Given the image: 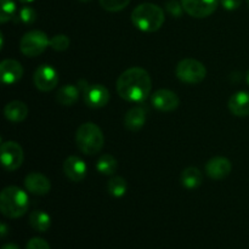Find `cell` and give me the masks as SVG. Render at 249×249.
<instances>
[{
    "instance_id": "cell-1",
    "label": "cell",
    "mask_w": 249,
    "mask_h": 249,
    "mask_svg": "<svg viewBox=\"0 0 249 249\" xmlns=\"http://www.w3.org/2000/svg\"><path fill=\"white\" fill-rule=\"evenodd\" d=\"M117 92L129 102H142L152 89V80L146 70L131 67L124 71L117 79Z\"/></svg>"
},
{
    "instance_id": "cell-2",
    "label": "cell",
    "mask_w": 249,
    "mask_h": 249,
    "mask_svg": "<svg viewBox=\"0 0 249 249\" xmlns=\"http://www.w3.org/2000/svg\"><path fill=\"white\" fill-rule=\"evenodd\" d=\"M164 11L162 7L152 2L140 4L131 12V21L134 26L147 33L158 31L164 23Z\"/></svg>"
},
{
    "instance_id": "cell-3",
    "label": "cell",
    "mask_w": 249,
    "mask_h": 249,
    "mask_svg": "<svg viewBox=\"0 0 249 249\" xmlns=\"http://www.w3.org/2000/svg\"><path fill=\"white\" fill-rule=\"evenodd\" d=\"M28 207V196L19 187L7 186L0 194V211L6 218L17 219L24 215Z\"/></svg>"
},
{
    "instance_id": "cell-4",
    "label": "cell",
    "mask_w": 249,
    "mask_h": 249,
    "mask_svg": "<svg viewBox=\"0 0 249 249\" xmlns=\"http://www.w3.org/2000/svg\"><path fill=\"white\" fill-rule=\"evenodd\" d=\"M75 143L83 153L94 156L102 150L105 136L100 126L88 122L82 124L75 133Z\"/></svg>"
},
{
    "instance_id": "cell-5",
    "label": "cell",
    "mask_w": 249,
    "mask_h": 249,
    "mask_svg": "<svg viewBox=\"0 0 249 249\" xmlns=\"http://www.w3.org/2000/svg\"><path fill=\"white\" fill-rule=\"evenodd\" d=\"M178 79L186 84H198L203 82L207 75L204 65L195 58H185L180 61L175 70Z\"/></svg>"
},
{
    "instance_id": "cell-6",
    "label": "cell",
    "mask_w": 249,
    "mask_h": 249,
    "mask_svg": "<svg viewBox=\"0 0 249 249\" xmlns=\"http://www.w3.org/2000/svg\"><path fill=\"white\" fill-rule=\"evenodd\" d=\"M50 45V39L44 32L31 31L22 36L19 41V49L22 53L28 57H36L43 53Z\"/></svg>"
},
{
    "instance_id": "cell-7",
    "label": "cell",
    "mask_w": 249,
    "mask_h": 249,
    "mask_svg": "<svg viewBox=\"0 0 249 249\" xmlns=\"http://www.w3.org/2000/svg\"><path fill=\"white\" fill-rule=\"evenodd\" d=\"M23 150L15 141L1 143V164L9 172L18 169L23 163Z\"/></svg>"
},
{
    "instance_id": "cell-8",
    "label": "cell",
    "mask_w": 249,
    "mask_h": 249,
    "mask_svg": "<svg viewBox=\"0 0 249 249\" xmlns=\"http://www.w3.org/2000/svg\"><path fill=\"white\" fill-rule=\"evenodd\" d=\"M34 85L40 91H51L58 83V73L49 65H41L34 72Z\"/></svg>"
},
{
    "instance_id": "cell-9",
    "label": "cell",
    "mask_w": 249,
    "mask_h": 249,
    "mask_svg": "<svg viewBox=\"0 0 249 249\" xmlns=\"http://www.w3.org/2000/svg\"><path fill=\"white\" fill-rule=\"evenodd\" d=\"M181 4L190 16L195 18H204L215 11L218 0H181Z\"/></svg>"
},
{
    "instance_id": "cell-10",
    "label": "cell",
    "mask_w": 249,
    "mask_h": 249,
    "mask_svg": "<svg viewBox=\"0 0 249 249\" xmlns=\"http://www.w3.org/2000/svg\"><path fill=\"white\" fill-rule=\"evenodd\" d=\"M83 94H84L85 104L92 108H101L109 101L108 90L102 84H89L83 90Z\"/></svg>"
},
{
    "instance_id": "cell-11",
    "label": "cell",
    "mask_w": 249,
    "mask_h": 249,
    "mask_svg": "<svg viewBox=\"0 0 249 249\" xmlns=\"http://www.w3.org/2000/svg\"><path fill=\"white\" fill-rule=\"evenodd\" d=\"M152 105L162 112H172L178 108L180 100L175 92L168 89H160L152 95Z\"/></svg>"
},
{
    "instance_id": "cell-12",
    "label": "cell",
    "mask_w": 249,
    "mask_h": 249,
    "mask_svg": "<svg viewBox=\"0 0 249 249\" xmlns=\"http://www.w3.org/2000/svg\"><path fill=\"white\" fill-rule=\"evenodd\" d=\"M232 170V164L225 157H214L206 164V173L211 179L221 180L229 177Z\"/></svg>"
},
{
    "instance_id": "cell-13",
    "label": "cell",
    "mask_w": 249,
    "mask_h": 249,
    "mask_svg": "<svg viewBox=\"0 0 249 249\" xmlns=\"http://www.w3.org/2000/svg\"><path fill=\"white\" fill-rule=\"evenodd\" d=\"M63 172L68 179L74 182H79L87 175V164L78 156H71L63 163Z\"/></svg>"
},
{
    "instance_id": "cell-14",
    "label": "cell",
    "mask_w": 249,
    "mask_h": 249,
    "mask_svg": "<svg viewBox=\"0 0 249 249\" xmlns=\"http://www.w3.org/2000/svg\"><path fill=\"white\" fill-rule=\"evenodd\" d=\"M0 74L4 84L12 85L18 82L23 75V67L16 60H4L0 63Z\"/></svg>"
},
{
    "instance_id": "cell-15",
    "label": "cell",
    "mask_w": 249,
    "mask_h": 249,
    "mask_svg": "<svg viewBox=\"0 0 249 249\" xmlns=\"http://www.w3.org/2000/svg\"><path fill=\"white\" fill-rule=\"evenodd\" d=\"M24 186H26L27 191L36 195V196H44L51 189L50 180L45 175L36 172L27 175L26 179H24Z\"/></svg>"
},
{
    "instance_id": "cell-16",
    "label": "cell",
    "mask_w": 249,
    "mask_h": 249,
    "mask_svg": "<svg viewBox=\"0 0 249 249\" xmlns=\"http://www.w3.org/2000/svg\"><path fill=\"white\" fill-rule=\"evenodd\" d=\"M229 109L236 117L249 116V92L238 91L229 100Z\"/></svg>"
},
{
    "instance_id": "cell-17",
    "label": "cell",
    "mask_w": 249,
    "mask_h": 249,
    "mask_svg": "<svg viewBox=\"0 0 249 249\" xmlns=\"http://www.w3.org/2000/svg\"><path fill=\"white\" fill-rule=\"evenodd\" d=\"M5 118L12 123L23 122L28 116V107L22 101H11L4 108Z\"/></svg>"
},
{
    "instance_id": "cell-18",
    "label": "cell",
    "mask_w": 249,
    "mask_h": 249,
    "mask_svg": "<svg viewBox=\"0 0 249 249\" xmlns=\"http://www.w3.org/2000/svg\"><path fill=\"white\" fill-rule=\"evenodd\" d=\"M146 122V111L142 107H133L129 109L124 118L125 128L130 131H138L143 126Z\"/></svg>"
},
{
    "instance_id": "cell-19",
    "label": "cell",
    "mask_w": 249,
    "mask_h": 249,
    "mask_svg": "<svg viewBox=\"0 0 249 249\" xmlns=\"http://www.w3.org/2000/svg\"><path fill=\"white\" fill-rule=\"evenodd\" d=\"M80 89L73 84H66L58 89L56 100L62 106H73L79 99Z\"/></svg>"
},
{
    "instance_id": "cell-20",
    "label": "cell",
    "mask_w": 249,
    "mask_h": 249,
    "mask_svg": "<svg viewBox=\"0 0 249 249\" xmlns=\"http://www.w3.org/2000/svg\"><path fill=\"white\" fill-rule=\"evenodd\" d=\"M180 180H181L182 186L186 187V189H197V187L202 185V181H203V174H202V172L198 168L189 167L181 173Z\"/></svg>"
},
{
    "instance_id": "cell-21",
    "label": "cell",
    "mask_w": 249,
    "mask_h": 249,
    "mask_svg": "<svg viewBox=\"0 0 249 249\" xmlns=\"http://www.w3.org/2000/svg\"><path fill=\"white\" fill-rule=\"evenodd\" d=\"M29 225L39 232H46L50 229L51 218L43 211H34L29 214Z\"/></svg>"
},
{
    "instance_id": "cell-22",
    "label": "cell",
    "mask_w": 249,
    "mask_h": 249,
    "mask_svg": "<svg viewBox=\"0 0 249 249\" xmlns=\"http://www.w3.org/2000/svg\"><path fill=\"white\" fill-rule=\"evenodd\" d=\"M117 168H118V163L117 160L109 153H105L101 157L97 160L96 169L99 170L101 174L104 175H112L116 173Z\"/></svg>"
},
{
    "instance_id": "cell-23",
    "label": "cell",
    "mask_w": 249,
    "mask_h": 249,
    "mask_svg": "<svg viewBox=\"0 0 249 249\" xmlns=\"http://www.w3.org/2000/svg\"><path fill=\"white\" fill-rule=\"evenodd\" d=\"M128 189V185H126V180L122 177H113L112 179H109L108 184H107V191L109 192V195L113 197H119L124 196Z\"/></svg>"
},
{
    "instance_id": "cell-24",
    "label": "cell",
    "mask_w": 249,
    "mask_h": 249,
    "mask_svg": "<svg viewBox=\"0 0 249 249\" xmlns=\"http://www.w3.org/2000/svg\"><path fill=\"white\" fill-rule=\"evenodd\" d=\"M0 22L6 23L14 17L16 12V4L14 0H0Z\"/></svg>"
},
{
    "instance_id": "cell-25",
    "label": "cell",
    "mask_w": 249,
    "mask_h": 249,
    "mask_svg": "<svg viewBox=\"0 0 249 249\" xmlns=\"http://www.w3.org/2000/svg\"><path fill=\"white\" fill-rule=\"evenodd\" d=\"M99 1L102 9H105L106 11L117 12L125 9L130 0H99Z\"/></svg>"
},
{
    "instance_id": "cell-26",
    "label": "cell",
    "mask_w": 249,
    "mask_h": 249,
    "mask_svg": "<svg viewBox=\"0 0 249 249\" xmlns=\"http://www.w3.org/2000/svg\"><path fill=\"white\" fill-rule=\"evenodd\" d=\"M70 38L65 34H57L50 39V46L55 51H65L70 46Z\"/></svg>"
},
{
    "instance_id": "cell-27",
    "label": "cell",
    "mask_w": 249,
    "mask_h": 249,
    "mask_svg": "<svg viewBox=\"0 0 249 249\" xmlns=\"http://www.w3.org/2000/svg\"><path fill=\"white\" fill-rule=\"evenodd\" d=\"M18 19L23 24H32L36 19V12L33 7L23 6L18 12Z\"/></svg>"
},
{
    "instance_id": "cell-28",
    "label": "cell",
    "mask_w": 249,
    "mask_h": 249,
    "mask_svg": "<svg viewBox=\"0 0 249 249\" xmlns=\"http://www.w3.org/2000/svg\"><path fill=\"white\" fill-rule=\"evenodd\" d=\"M165 9L173 17H180L182 15L184 7H182V4H180L178 0H169L167 5H165Z\"/></svg>"
},
{
    "instance_id": "cell-29",
    "label": "cell",
    "mask_w": 249,
    "mask_h": 249,
    "mask_svg": "<svg viewBox=\"0 0 249 249\" xmlns=\"http://www.w3.org/2000/svg\"><path fill=\"white\" fill-rule=\"evenodd\" d=\"M26 249H50V246L43 238L34 237L29 240V242L27 243Z\"/></svg>"
},
{
    "instance_id": "cell-30",
    "label": "cell",
    "mask_w": 249,
    "mask_h": 249,
    "mask_svg": "<svg viewBox=\"0 0 249 249\" xmlns=\"http://www.w3.org/2000/svg\"><path fill=\"white\" fill-rule=\"evenodd\" d=\"M221 5L225 7L229 11H233V10H237L238 7L242 4V0H220Z\"/></svg>"
},
{
    "instance_id": "cell-31",
    "label": "cell",
    "mask_w": 249,
    "mask_h": 249,
    "mask_svg": "<svg viewBox=\"0 0 249 249\" xmlns=\"http://www.w3.org/2000/svg\"><path fill=\"white\" fill-rule=\"evenodd\" d=\"M1 249H19L18 246L14 245V243H7V245L2 246Z\"/></svg>"
},
{
    "instance_id": "cell-32",
    "label": "cell",
    "mask_w": 249,
    "mask_h": 249,
    "mask_svg": "<svg viewBox=\"0 0 249 249\" xmlns=\"http://www.w3.org/2000/svg\"><path fill=\"white\" fill-rule=\"evenodd\" d=\"M0 229H1V237L4 238V237H6V232H7V228H6V225H5L4 223L1 224V226H0Z\"/></svg>"
},
{
    "instance_id": "cell-33",
    "label": "cell",
    "mask_w": 249,
    "mask_h": 249,
    "mask_svg": "<svg viewBox=\"0 0 249 249\" xmlns=\"http://www.w3.org/2000/svg\"><path fill=\"white\" fill-rule=\"evenodd\" d=\"M21 2H23V4H28V2H32L34 1V0H19Z\"/></svg>"
},
{
    "instance_id": "cell-34",
    "label": "cell",
    "mask_w": 249,
    "mask_h": 249,
    "mask_svg": "<svg viewBox=\"0 0 249 249\" xmlns=\"http://www.w3.org/2000/svg\"><path fill=\"white\" fill-rule=\"evenodd\" d=\"M246 79H247V83L249 84V71L247 72V75H246Z\"/></svg>"
},
{
    "instance_id": "cell-35",
    "label": "cell",
    "mask_w": 249,
    "mask_h": 249,
    "mask_svg": "<svg viewBox=\"0 0 249 249\" xmlns=\"http://www.w3.org/2000/svg\"><path fill=\"white\" fill-rule=\"evenodd\" d=\"M78 1H82V2H88V1H90V0H78Z\"/></svg>"
},
{
    "instance_id": "cell-36",
    "label": "cell",
    "mask_w": 249,
    "mask_h": 249,
    "mask_svg": "<svg viewBox=\"0 0 249 249\" xmlns=\"http://www.w3.org/2000/svg\"><path fill=\"white\" fill-rule=\"evenodd\" d=\"M246 1H247V4H248V6H249V0H246Z\"/></svg>"
}]
</instances>
